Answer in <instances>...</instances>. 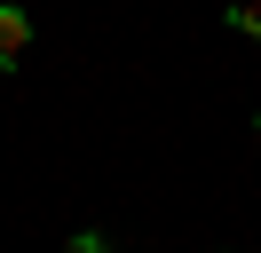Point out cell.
Segmentation results:
<instances>
[{"label":"cell","mask_w":261,"mask_h":253,"mask_svg":"<svg viewBox=\"0 0 261 253\" xmlns=\"http://www.w3.org/2000/svg\"><path fill=\"white\" fill-rule=\"evenodd\" d=\"M24 47H32V16H24L16 0H0V71H16Z\"/></svg>","instance_id":"6da1fadb"},{"label":"cell","mask_w":261,"mask_h":253,"mask_svg":"<svg viewBox=\"0 0 261 253\" xmlns=\"http://www.w3.org/2000/svg\"><path fill=\"white\" fill-rule=\"evenodd\" d=\"M229 32H238V40H261V0H238V8H229Z\"/></svg>","instance_id":"7a4b0ae2"},{"label":"cell","mask_w":261,"mask_h":253,"mask_svg":"<svg viewBox=\"0 0 261 253\" xmlns=\"http://www.w3.org/2000/svg\"><path fill=\"white\" fill-rule=\"evenodd\" d=\"M64 253H111V245H103V230H71V237H64Z\"/></svg>","instance_id":"3957f363"},{"label":"cell","mask_w":261,"mask_h":253,"mask_svg":"<svg viewBox=\"0 0 261 253\" xmlns=\"http://www.w3.org/2000/svg\"><path fill=\"white\" fill-rule=\"evenodd\" d=\"M253 150H261V111H253Z\"/></svg>","instance_id":"277c9868"}]
</instances>
